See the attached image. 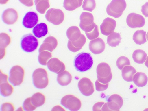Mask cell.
Masks as SVG:
<instances>
[{
  "label": "cell",
  "instance_id": "cell-1",
  "mask_svg": "<svg viewBox=\"0 0 148 111\" xmlns=\"http://www.w3.org/2000/svg\"><path fill=\"white\" fill-rule=\"evenodd\" d=\"M93 64L92 58L88 53L82 52L79 53L75 57L74 62L76 70L81 72L90 69Z\"/></svg>",
  "mask_w": 148,
  "mask_h": 111
},
{
  "label": "cell",
  "instance_id": "cell-2",
  "mask_svg": "<svg viewBox=\"0 0 148 111\" xmlns=\"http://www.w3.org/2000/svg\"><path fill=\"white\" fill-rule=\"evenodd\" d=\"M126 6L125 0H112L107 7V12L108 15L118 18L122 15Z\"/></svg>",
  "mask_w": 148,
  "mask_h": 111
},
{
  "label": "cell",
  "instance_id": "cell-3",
  "mask_svg": "<svg viewBox=\"0 0 148 111\" xmlns=\"http://www.w3.org/2000/svg\"><path fill=\"white\" fill-rule=\"evenodd\" d=\"M32 78L34 85L37 88L43 89L48 85V75L44 69H37L33 73Z\"/></svg>",
  "mask_w": 148,
  "mask_h": 111
},
{
  "label": "cell",
  "instance_id": "cell-4",
  "mask_svg": "<svg viewBox=\"0 0 148 111\" xmlns=\"http://www.w3.org/2000/svg\"><path fill=\"white\" fill-rule=\"evenodd\" d=\"M97 80L100 83L106 84L112 80V75L111 68L107 63H100L97 68Z\"/></svg>",
  "mask_w": 148,
  "mask_h": 111
},
{
  "label": "cell",
  "instance_id": "cell-5",
  "mask_svg": "<svg viewBox=\"0 0 148 111\" xmlns=\"http://www.w3.org/2000/svg\"><path fill=\"white\" fill-rule=\"evenodd\" d=\"M21 48L26 52L30 53L35 51L38 46V39L32 34H29L23 36L20 42Z\"/></svg>",
  "mask_w": 148,
  "mask_h": 111
},
{
  "label": "cell",
  "instance_id": "cell-6",
  "mask_svg": "<svg viewBox=\"0 0 148 111\" xmlns=\"http://www.w3.org/2000/svg\"><path fill=\"white\" fill-rule=\"evenodd\" d=\"M25 73L24 70L20 66H14L10 71V82L14 86L20 85L23 81Z\"/></svg>",
  "mask_w": 148,
  "mask_h": 111
},
{
  "label": "cell",
  "instance_id": "cell-7",
  "mask_svg": "<svg viewBox=\"0 0 148 111\" xmlns=\"http://www.w3.org/2000/svg\"><path fill=\"white\" fill-rule=\"evenodd\" d=\"M80 27L81 29L89 33L94 29L96 24L94 22V18L91 13L84 12L82 13L80 16Z\"/></svg>",
  "mask_w": 148,
  "mask_h": 111
},
{
  "label": "cell",
  "instance_id": "cell-8",
  "mask_svg": "<svg viewBox=\"0 0 148 111\" xmlns=\"http://www.w3.org/2000/svg\"><path fill=\"white\" fill-rule=\"evenodd\" d=\"M61 104L71 111H78L80 109L82 106L81 100L72 95H67L62 97Z\"/></svg>",
  "mask_w": 148,
  "mask_h": 111
},
{
  "label": "cell",
  "instance_id": "cell-9",
  "mask_svg": "<svg viewBox=\"0 0 148 111\" xmlns=\"http://www.w3.org/2000/svg\"><path fill=\"white\" fill-rule=\"evenodd\" d=\"M45 18L49 22L53 24L59 25L64 21V14L60 9L51 8L47 12Z\"/></svg>",
  "mask_w": 148,
  "mask_h": 111
},
{
  "label": "cell",
  "instance_id": "cell-10",
  "mask_svg": "<svg viewBox=\"0 0 148 111\" xmlns=\"http://www.w3.org/2000/svg\"><path fill=\"white\" fill-rule=\"evenodd\" d=\"M126 23L129 27L131 28H141L145 25V20L141 15L132 13L128 15L127 18Z\"/></svg>",
  "mask_w": 148,
  "mask_h": 111
},
{
  "label": "cell",
  "instance_id": "cell-11",
  "mask_svg": "<svg viewBox=\"0 0 148 111\" xmlns=\"http://www.w3.org/2000/svg\"><path fill=\"white\" fill-rule=\"evenodd\" d=\"M78 86L81 93L86 96H91L94 92L93 83L90 79L83 78L79 82Z\"/></svg>",
  "mask_w": 148,
  "mask_h": 111
},
{
  "label": "cell",
  "instance_id": "cell-12",
  "mask_svg": "<svg viewBox=\"0 0 148 111\" xmlns=\"http://www.w3.org/2000/svg\"><path fill=\"white\" fill-rule=\"evenodd\" d=\"M0 78V89L1 95L4 97H8L11 95L14 92V88L8 81V76L1 71Z\"/></svg>",
  "mask_w": 148,
  "mask_h": 111
},
{
  "label": "cell",
  "instance_id": "cell-13",
  "mask_svg": "<svg viewBox=\"0 0 148 111\" xmlns=\"http://www.w3.org/2000/svg\"><path fill=\"white\" fill-rule=\"evenodd\" d=\"M116 26V21L112 18L108 17L105 18L100 25V30L103 35L109 36L114 32Z\"/></svg>",
  "mask_w": 148,
  "mask_h": 111
},
{
  "label": "cell",
  "instance_id": "cell-14",
  "mask_svg": "<svg viewBox=\"0 0 148 111\" xmlns=\"http://www.w3.org/2000/svg\"><path fill=\"white\" fill-rule=\"evenodd\" d=\"M107 104L109 111H119L123 104L122 97L118 94H113L108 99Z\"/></svg>",
  "mask_w": 148,
  "mask_h": 111
},
{
  "label": "cell",
  "instance_id": "cell-15",
  "mask_svg": "<svg viewBox=\"0 0 148 111\" xmlns=\"http://www.w3.org/2000/svg\"><path fill=\"white\" fill-rule=\"evenodd\" d=\"M38 21V14L34 12H29L26 13L24 17L22 25L25 28L31 29L35 27Z\"/></svg>",
  "mask_w": 148,
  "mask_h": 111
},
{
  "label": "cell",
  "instance_id": "cell-16",
  "mask_svg": "<svg viewBox=\"0 0 148 111\" xmlns=\"http://www.w3.org/2000/svg\"><path fill=\"white\" fill-rule=\"evenodd\" d=\"M2 18L4 23L7 25H12L17 21L18 14L15 9L9 8L5 10L3 13Z\"/></svg>",
  "mask_w": 148,
  "mask_h": 111
},
{
  "label": "cell",
  "instance_id": "cell-17",
  "mask_svg": "<svg viewBox=\"0 0 148 111\" xmlns=\"http://www.w3.org/2000/svg\"><path fill=\"white\" fill-rule=\"evenodd\" d=\"M47 66L51 72L60 74L65 70L64 63L57 58H52L47 63Z\"/></svg>",
  "mask_w": 148,
  "mask_h": 111
},
{
  "label": "cell",
  "instance_id": "cell-18",
  "mask_svg": "<svg viewBox=\"0 0 148 111\" xmlns=\"http://www.w3.org/2000/svg\"><path fill=\"white\" fill-rule=\"evenodd\" d=\"M105 44L103 40L98 38L91 41L89 44V49L95 54H99L104 51Z\"/></svg>",
  "mask_w": 148,
  "mask_h": 111
},
{
  "label": "cell",
  "instance_id": "cell-19",
  "mask_svg": "<svg viewBox=\"0 0 148 111\" xmlns=\"http://www.w3.org/2000/svg\"><path fill=\"white\" fill-rule=\"evenodd\" d=\"M58 41L53 36L47 37L39 49V52L47 51L51 52L53 51L58 45Z\"/></svg>",
  "mask_w": 148,
  "mask_h": 111
},
{
  "label": "cell",
  "instance_id": "cell-20",
  "mask_svg": "<svg viewBox=\"0 0 148 111\" xmlns=\"http://www.w3.org/2000/svg\"><path fill=\"white\" fill-rule=\"evenodd\" d=\"M86 39L85 36L81 34L80 38L77 40L72 41L69 40L67 46L69 49L73 52H77L81 50L85 44Z\"/></svg>",
  "mask_w": 148,
  "mask_h": 111
},
{
  "label": "cell",
  "instance_id": "cell-21",
  "mask_svg": "<svg viewBox=\"0 0 148 111\" xmlns=\"http://www.w3.org/2000/svg\"><path fill=\"white\" fill-rule=\"evenodd\" d=\"M48 32L47 26L44 23L38 24L33 28L32 30L34 36L38 38H40L46 36Z\"/></svg>",
  "mask_w": 148,
  "mask_h": 111
},
{
  "label": "cell",
  "instance_id": "cell-22",
  "mask_svg": "<svg viewBox=\"0 0 148 111\" xmlns=\"http://www.w3.org/2000/svg\"><path fill=\"white\" fill-rule=\"evenodd\" d=\"M72 76L66 71L58 74L57 81L60 85L62 86H67L69 84L72 80Z\"/></svg>",
  "mask_w": 148,
  "mask_h": 111
},
{
  "label": "cell",
  "instance_id": "cell-23",
  "mask_svg": "<svg viewBox=\"0 0 148 111\" xmlns=\"http://www.w3.org/2000/svg\"><path fill=\"white\" fill-rule=\"evenodd\" d=\"M148 80V78L146 74L142 72H137L134 75L133 78L134 84L139 87L146 86Z\"/></svg>",
  "mask_w": 148,
  "mask_h": 111
},
{
  "label": "cell",
  "instance_id": "cell-24",
  "mask_svg": "<svg viewBox=\"0 0 148 111\" xmlns=\"http://www.w3.org/2000/svg\"><path fill=\"white\" fill-rule=\"evenodd\" d=\"M66 35L69 40L74 41L80 38L81 34L80 29L77 26H72L68 29Z\"/></svg>",
  "mask_w": 148,
  "mask_h": 111
},
{
  "label": "cell",
  "instance_id": "cell-25",
  "mask_svg": "<svg viewBox=\"0 0 148 111\" xmlns=\"http://www.w3.org/2000/svg\"><path fill=\"white\" fill-rule=\"evenodd\" d=\"M136 72V70L132 66H126L122 70V77L124 80L127 82H132L133 76Z\"/></svg>",
  "mask_w": 148,
  "mask_h": 111
},
{
  "label": "cell",
  "instance_id": "cell-26",
  "mask_svg": "<svg viewBox=\"0 0 148 111\" xmlns=\"http://www.w3.org/2000/svg\"><path fill=\"white\" fill-rule=\"evenodd\" d=\"M83 0H64L63 7L68 11H72L81 7Z\"/></svg>",
  "mask_w": 148,
  "mask_h": 111
},
{
  "label": "cell",
  "instance_id": "cell-27",
  "mask_svg": "<svg viewBox=\"0 0 148 111\" xmlns=\"http://www.w3.org/2000/svg\"><path fill=\"white\" fill-rule=\"evenodd\" d=\"M31 100L34 106L37 108L44 104L46 101V97L40 92H37L31 97Z\"/></svg>",
  "mask_w": 148,
  "mask_h": 111
},
{
  "label": "cell",
  "instance_id": "cell-28",
  "mask_svg": "<svg viewBox=\"0 0 148 111\" xmlns=\"http://www.w3.org/2000/svg\"><path fill=\"white\" fill-rule=\"evenodd\" d=\"M146 32L143 30H137L134 34L133 40L136 44L140 45L146 43Z\"/></svg>",
  "mask_w": 148,
  "mask_h": 111
},
{
  "label": "cell",
  "instance_id": "cell-29",
  "mask_svg": "<svg viewBox=\"0 0 148 111\" xmlns=\"http://www.w3.org/2000/svg\"><path fill=\"white\" fill-rule=\"evenodd\" d=\"M146 52L141 49H137L133 52L132 57L135 62L138 64H143L147 59Z\"/></svg>",
  "mask_w": 148,
  "mask_h": 111
},
{
  "label": "cell",
  "instance_id": "cell-30",
  "mask_svg": "<svg viewBox=\"0 0 148 111\" xmlns=\"http://www.w3.org/2000/svg\"><path fill=\"white\" fill-rule=\"evenodd\" d=\"M37 11L41 14H44L50 7L49 0H35Z\"/></svg>",
  "mask_w": 148,
  "mask_h": 111
},
{
  "label": "cell",
  "instance_id": "cell-31",
  "mask_svg": "<svg viewBox=\"0 0 148 111\" xmlns=\"http://www.w3.org/2000/svg\"><path fill=\"white\" fill-rule=\"evenodd\" d=\"M121 38L120 34L113 32L108 37L107 43L112 47H116L121 43Z\"/></svg>",
  "mask_w": 148,
  "mask_h": 111
},
{
  "label": "cell",
  "instance_id": "cell-32",
  "mask_svg": "<svg viewBox=\"0 0 148 111\" xmlns=\"http://www.w3.org/2000/svg\"><path fill=\"white\" fill-rule=\"evenodd\" d=\"M52 57V54L48 51H42L40 52L38 56V60L40 64L46 66L48 60Z\"/></svg>",
  "mask_w": 148,
  "mask_h": 111
},
{
  "label": "cell",
  "instance_id": "cell-33",
  "mask_svg": "<svg viewBox=\"0 0 148 111\" xmlns=\"http://www.w3.org/2000/svg\"><path fill=\"white\" fill-rule=\"evenodd\" d=\"M0 38H1V42H0L1 49H5L10 43L11 38L7 34L5 33H1Z\"/></svg>",
  "mask_w": 148,
  "mask_h": 111
},
{
  "label": "cell",
  "instance_id": "cell-34",
  "mask_svg": "<svg viewBox=\"0 0 148 111\" xmlns=\"http://www.w3.org/2000/svg\"><path fill=\"white\" fill-rule=\"evenodd\" d=\"M96 7L95 0H84L82 6L84 10L92 12Z\"/></svg>",
  "mask_w": 148,
  "mask_h": 111
},
{
  "label": "cell",
  "instance_id": "cell-35",
  "mask_svg": "<svg viewBox=\"0 0 148 111\" xmlns=\"http://www.w3.org/2000/svg\"><path fill=\"white\" fill-rule=\"evenodd\" d=\"M130 61L127 57L121 56L119 58L117 61L116 65L119 69L122 70L126 66L130 65Z\"/></svg>",
  "mask_w": 148,
  "mask_h": 111
},
{
  "label": "cell",
  "instance_id": "cell-36",
  "mask_svg": "<svg viewBox=\"0 0 148 111\" xmlns=\"http://www.w3.org/2000/svg\"><path fill=\"white\" fill-rule=\"evenodd\" d=\"M87 38L90 40H92L96 39L99 36V33L98 26L96 25L94 29L89 33H85Z\"/></svg>",
  "mask_w": 148,
  "mask_h": 111
},
{
  "label": "cell",
  "instance_id": "cell-37",
  "mask_svg": "<svg viewBox=\"0 0 148 111\" xmlns=\"http://www.w3.org/2000/svg\"><path fill=\"white\" fill-rule=\"evenodd\" d=\"M23 108L26 111H33L35 110L36 108L34 106L32 103L31 97L25 99L23 103Z\"/></svg>",
  "mask_w": 148,
  "mask_h": 111
},
{
  "label": "cell",
  "instance_id": "cell-38",
  "mask_svg": "<svg viewBox=\"0 0 148 111\" xmlns=\"http://www.w3.org/2000/svg\"><path fill=\"white\" fill-rule=\"evenodd\" d=\"M96 90L97 91H103L106 90L109 86V83L105 84L100 83L97 80L95 82Z\"/></svg>",
  "mask_w": 148,
  "mask_h": 111
},
{
  "label": "cell",
  "instance_id": "cell-39",
  "mask_svg": "<svg viewBox=\"0 0 148 111\" xmlns=\"http://www.w3.org/2000/svg\"><path fill=\"white\" fill-rule=\"evenodd\" d=\"M14 105L9 102H6L3 104L1 106L2 111H14Z\"/></svg>",
  "mask_w": 148,
  "mask_h": 111
},
{
  "label": "cell",
  "instance_id": "cell-40",
  "mask_svg": "<svg viewBox=\"0 0 148 111\" xmlns=\"http://www.w3.org/2000/svg\"><path fill=\"white\" fill-rule=\"evenodd\" d=\"M141 12L143 14L147 17H148V2L146 3L142 7Z\"/></svg>",
  "mask_w": 148,
  "mask_h": 111
},
{
  "label": "cell",
  "instance_id": "cell-41",
  "mask_svg": "<svg viewBox=\"0 0 148 111\" xmlns=\"http://www.w3.org/2000/svg\"><path fill=\"white\" fill-rule=\"evenodd\" d=\"M105 103L100 102L96 103L93 107V111H102V108L104 104Z\"/></svg>",
  "mask_w": 148,
  "mask_h": 111
},
{
  "label": "cell",
  "instance_id": "cell-42",
  "mask_svg": "<svg viewBox=\"0 0 148 111\" xmlns=\"http://www.w3.org/2000/svg\"><path fill=\"white\" fill-rule=\"evenodd\" d=\"M19 1L26 6L31 7L33 6V0H19Z\"/></svg>",
  "mask_w": 148,
  "mask_h": 111
},
{
  "label": "cell",
  "instance_id": "cell-43",
  "mask_svg": "<svg viewBox=\"0 0 148 111\" xmlns=\"http://www.w3.org/2000/svg\"><path fill=\"white\" fill-rule=\"evenodd\" d=\"M9 0H0V3L1 4H5L7 3Z\"/></svg>",
  "mask_w": 148,
  "mask_h": 111
},
{
  "label": "cell",
  "instance_id": "cell-44",
  "mask_svg": "<svg viewBox=\"0 0 148 111\" xmlns=\"http://www.w3.org/2000/svg\"><path fill=\"white\" fill-rule=\"evenodd\" d=\"M145 65L148 68V56L147 57V60L146 62H145Z\"/></svg>",
  "mask_w": 148,
  "mask_h": 111
},
{
  "label": "cell",
  "instance_id": "cell-45",
  "mask_svg": "<svg viewBox=\"0 0 148 111\" xmlns=\"http://www.w3.org/2000/svg\"><path fill=\"white\" fill-rule=\"evenodd\" d=\"M147 40L148 41V32H147Z\"/></svg>",
  "mask_w": 148,
  "mask_h": 111
}]
</instances>
